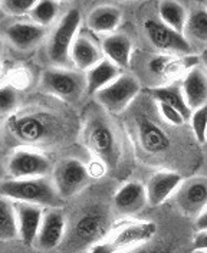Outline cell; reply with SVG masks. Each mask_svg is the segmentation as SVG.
<instances>
[{
  "label": "cell",
  "instance_id": "6da1fadb",
  "mask_svg": "<svg viewBox=\"0 0 207 253\" xmlns=\"http://www.w3.org/2000/svg\"><path fill=\"white\" fill-rule=\"evenodd\" d=\"M7 129L25 145H41L56 141L62 128L55 115L43 111H29L12 114L7 120Z\"/></svg>",
  "mask_w": 207,
  "mask_h": 253
},
{
  "label": "cell",
  "instance_id": "7a4b0ae2",
  "mask_svg": "<svg viewBox=\"0 0 207 253\" xmlns=\"http://www.w3.org/2000/svg\"><path fill=\"white\" fill-rule=\"evenodd\" d=\"M0 193L3 197H7L13 202H25L49 209H59L64 205L53 180L48 177L25 180L7 178L1 181Z\"/></svg>",
  "mask_w": 207,
  "mask_h": 253
},
{
  "label": "cell",
  "instance_id": "3957f363",
  "mask_svg": "<svg viewBox=\"0 0 207 253\" xmlns=\"http://www.w3.org/2000/svg\"><path fill=\"white\" fill-rule=\"evenodd\" d=\"M111 226V214L108 209L92 205L82 209L71 227V236L68 245L72 249H91L96 243L108 236Z\"/></svg>",
  "mask_w": 207,
  "mask_h": 253
},
{
  "label": "cell",
  "instance_id": "277c9868",
  "mask_svg": "<svg viewBox=\"0 0 207 253\" xmlns=\"http://www.w3.org/2000/svg\"><path fill=\"white\" fill-rule=\"evenodd\" d=\"M156 235L157 224L154 221H134L111 232L88 253H129L150 245Z\"/></svg>",
  "mask_w": 207,
  "mask_h": 253
},
{
  "label": "cell",
  "instance_id": "5b68a950",
  "mask_svg": "<svg viewBox=\"0 0 207 253\" xmlns=\"http://www.w3.org/2000/svg\"><path fill=\"white\" fill-rule=\"evenodd\" d=\"M85 144L105 166L115 167L120 158L118 138L107 118L102 115H91L83 129Z\"/></svg>",
  "mask_w": 207,
  "mask_h": 253
},
{
  "label": "cell",
  "instance_id": "8992f818",
  "mask_svg": "<svg viewBox=\"0 0 207 253\" xmlns=\"http://www.w3.org/2000/svg\"><path fill=\"white\" fill-rule=\"evenodd\" d=\"M80 9H69L53 31L48 45V56L55 68H68L71 61V49L78 36L81 25Z\"/></svg>",
  "mask_w": 207,
  "mask_h": 253
},
{
  "label": "cell",
  "instance_id": "52a82bcc",
  "mask_svg": "<svg viewBox=\"0 0 207 253\" xmlns=\"http://www.w3.org/2000/svg\"><path fill=\"white\" fill-rule=\"evenodd\" d=\"M42 88L49 95L68 102L80 99L82 92H86V77L80 71L69 68H52L42 75Z\"/></svg>",
  "mask_w": 207,
  "mask_h": 253
},
{
  "label": "cell",
  "instance_id": "ba28073f",
  "mask_svg": "<svg viewBox=\"0 0 207 253\" xmlns=\"http://www.w3.org/2000/svg\"><path fill=\"white\" fill-rule=\"evenodd\" d=\"M91 177L89 169L77 158H65L53 169V184L62 200H68L80 194L86 187Z\"/></svg>",
  "mask_w": 207,
  "mask_h": 253
},
{
  "label": "cell",
  "instance_id": "9c48e42d",
  "mask_svg": "<svg viewBox=\"0 0 207 253\" xmlns=\"http://www.w3.org/2000/svg\"><path fill=\"white\" fill-rule=\"evenodd\" d=\"M141 85L138 79L131 74L124 72L118 79H115L107 88L95 95L96 102L112 114H120L127 110L134 98L140 94Z\"/></svg>",
  "mask_w": 207,
  "mask_h": 253
},
{
  "label": "cell",
  "instance_id": "30bf717a",
  "mask_svg": "<svg viewBox=\"0 0 207 253\" xmlns=\"http://www.w3.org/2000/svg\"><path fill=\"white\" fill-rule=\"evenodd\" d=\"M50 169L52 166L49 158L43 153L31 148L15 150L6 164L7 174L13 180L48 177Z\"/></svg>",
  "mask_w": 207,
  "mask_h": 253
},
{
  "label": "cell",
  "instance_id": "8fae6325",
  "mask_svg": "<svg viewBox=\"0 0 207 253\" xmlns=\"http://www.w3.org/2000/svg\"><path fill=\"white\" fill-rule=\"evenodd\" d=\"M144 31L151 45L157 47L163 53L180 55V56L190 55L191 45L189 39L184 35L166 26L161 20H156V19L145 20Z\"/></svg>",
  "mask_w": 207,
  "mask_h": 253
},
{
  "label": "cell",
  "instance_id": "7c38bea8",
  "mask_svg": "<svg viewBox=\"0 0 207 253\" xmlns=\"http://www.w3.org/2000/svg\"><path fill=\"white\" fill-rule=\"evenodd\" d=\"M200 65V56L196 55H167L160 53L150 59L148 72L160 81L175 82L174 79L180 75H187L193 68Z\"/></svg>",
  "mask_w": 207,
  "mask_h": 253
},
{
  "label": "cell",
  "instance_id": "4fadbf2b",
  "mask_svg": "<svg viewBox=\"0 0 207 253\" xmlns=\"http://www.w3.org/2000/svg\"><path fill=\"white\" fill-rule=\"evenodd\" d=\"M175 200L186 214L199 216L207 209V178L193 177L184 180L175 191Z\"/></svg>",
  "mask_w": 207,
  "mask_h": 253
},
{
  "label": "cell",
  "instance_id": "5bb4252c",
  "mask_svg": "<svg viewBox=\"0 0 207 253\" xmlns=\"http://www.w3.org/2000/svg\"><path fill=\"white\" fill-rule=\"evenodd\" d=\"M66 236V219L62 210L49 209L45 211L41 230L38 233L35 248L39 251H53L56 249Z\"/></svg>",
  "mask_w": 207,
  "mask_h": 253
},
{
  "label": "cell",
  "instance_id": "9a60e30c",
  "mask_svg": "<svg viewBox=\"0 0 207 253\" xmlns=\"http://www.w3.org/2000/svg\"><path fill=\"white\" fill-rule=\"evenodd\" d=\"M13 206L19 221L20 242L25 246H35L36 237L45 216V207L25 202H13Z\"/></svg>",
  "mask_w": 207,
  "mask_h": 253
},
{
  "label": "cell",
  "instance_id": "2e32d148",
  "mask_svg": "<svg viewBox=\"0 0 207 253\" xmlns=\"http://www.w3.org/2000/svg\"><path fill=\"white\" fill-rule=\"evenodd\" d=\"M147 205V189L138 181H128L114 194V209L123 216H134Z\"/></svg>",
  "mask_w": 207,
  "mask_h": 253
},
{
  "label": "cell",
  "instance_id": "e0dca14e",
  "mask_svg": "<svg viewBox=\"0 0 207 253\" xmlns=\"http://www.w3.org/2000/svg\"><path fill=\"white\" fill-rule=\"evenodd\" d=\"M181 174L175 171H157L154 173L147 181V197H148V205L153 207L161 206L167 199L171 197V194L178 190V187L183 183Z\"/></svg>",
  "mask_w": 207,
  "mask_h": 253
},
{
  "label": "cell",
  "instance_id": "ac0fdd59",
  "mask_svg": "<svg viewBox=\"0 0 207 253\" xmlns=\"http://www.w3.org/2000/svg\"><path fill=\"white\" fill-rule=\"evenodd\" d=\"M102 55H104L102 49L98 46L95 41L86 33H80L71 49L72 65L83 74H86L96 63L101 62L104 59Z\"/></svg>",
  "mask_w": 207,
  "mask_h": 253
},
{
  "label": "cell",
  "instance_id": "d6986e66",
  "mask_svg": "<svg viewBox=\"0 0 207 253\" xmlns=\"http://www.w3.org/2000/svg\"><path fill=\"white\" fill-rule=\"evenodd\" d=\"M137 132L143 150L148 154H161L170 147V138L164 129L147 117L137 120Z\"/></svg>",
  "mask_w": 207,
  "mask_h": 253
},
{
  "label": "cell",
  "instance_id": "ffe728a7",
  "mask_svg": "<svg viewBox=\"0 0 207 253\" xmlns=\"http://www.w3.org/2000/svg\"><path fill=\"white\" fill-rule=\"evenodd\" d=\"M183 94L191 111L207 105V74L200 65L193 68L181 81Z\"/></svg>",
  "mask_w": 207,
  "mask_h": 253
},
{
  "label": "cell",
  "instance_id": "44dd1931",
  "mask_svg": "<svg viewBox=\"0 0 207 253\" xmlns=\"http://www.w3.org/2000/svg\"><path fill=\"white\" fill-rule=\"evenodd\" d=\"M46 35V28L38 26L33 22H15L6 28V39L17 49L28 50L36 46Z\"/></svg>",
  "mask_w": 207,
  "mask_h": 253
},
{
  "label": "cell",
  "instance_id": "7402d4cb",
  "mask_svg": "<svg viewBox=\"0 0 207 253\" xmlns=\"http://www.w3.org/2000/svg\"><path fill=\"white\" fill-rule=\"evenodd\" d=\"M123 69L112 63L110 59L104 58L101 62H98L89 69L85 77H86V94L95 96L99 91L107 88L110 84H112L115 79H118L123 75Z\"/></svg>",
  "mask_w": 207,
  "mask_h": 253
},
{
  "label": "cell",
  "instance_id": "603a6c76",
  "mask_svg": "<svg viewBox=\"0 0 207 253\" xmlns=\"http://www.w3.org/2000/svg\"><path fill=\"white\" fill-rule=\"evenodd\" d=\"M102 53L107 59L112 63L120 66L121 69H125L129 65L131 52H132V43L129 38L123 33H112L104 38L101 43Z\"/></svg>",
  "mask_w": 207,
  "mask_h": 253
},
{
  "label": "cell",
  "instance_id": "cb8c5ba5",
  "mask_svg": "<svg viewBox=\"0 0 207 253\" xmlns=\"http://www.w3.org/2000/svg\"><path fill=\"white\" fill-rule=\"evenodd\" d=\"M121 10L115 6H98L91 10L86 19L88 28L95 33L112 35L121 23Z\"/></svg>",
  "mask_w": 207,
  "mask_h": 253
},
{
  "label": "cell",
  "instance_id": "d4e9b609",
  "mask_svg": "<svg viewBox=\"0 0 207 253\" xmlns=\"http://www.w3.org/2000/svg\"><path fill=\"white\" fill-rule=\"evenodd\" d=\"M150 94L157 102L167 104V105L173 107L177 111H180L187 121H190L193 111L189 108V105L186 102L183 88H181V82L180 84L171 82V84H166V85L153 86V88H150Z\"/></svg>",
  "mask_w": 207,
  "mask_h": 253
},
{
  "label": "cell",
  "instance_id": "484cf974",
  "mask_svg": "<svg viewBox=\"0 0 207 253\" xmlns=\"http://www.w3.org/2000/svg\"><path fill=\"white\" fill-rule=\"evenodd\" d=\"M0 240L1 243L20 240L19 221L13 202L3 196L0 199Z\"/></svg>",
  "mask_w": 207,
  "mask_h": 253
},
{
  "label": "cell",
  "instance_id": "4316f807",
  "mask_svg": "<svg viewBox=\"0 0 207 253\" xmlns=\"http://www.w3.org/2000/svg\"><path fill=\"white\" fill-rule=\"evenodd\" d=\"M159 15L160 20L166 26H168L173 31L184 35L189 12L186 10V7L181 3H177V1H161L159 4Z\"/></svg>",
  "mask_w": 207,
  "mask_h": 253
},
{
  "label": "cell",
  "instance_id": "83f0119b",
  "mask_svg": "<svg viewBox=\"0 0 207 253\" xmlns=\"http://www.w3.org/2000/svg\"><path fill=\"white\" fill-rule=\"evenodd\" d=\"M184 36L194 42H207V9L194 7L189 12Z\"/></svg>",
  "mask_w": 207,
  "mask_h": 253
},
{
  "label": "cell",
  "instance_id": "f1b7e54d",
  "mask_svg": "<svg viewBox=\"0 0 207 253\" xmlns=\"http://www.w3.org/2000/svg\"><path fill=\"white\" fill-rule=\"evenodd\" d=\"M61 12V4L56 1H38L31 12V20L38 26L48 28L52 25Z\"/></svg>",
  "mask_w": 207,
  "mask_h": 253
},
{
  "label": "cell",
  "instance_id": "f546056e",
  "mask_svg": "<svg viewBox=\"0 0 207 253\" xmlns=\"http://www.w3.org/2000/svg\"><path fill=\"white\" fill-rule=\"evenodd\" d=\"M190 124L196 140L205 145L207 138V105L199 108V110L193 111Z\"/></svg>",
  "mask_w": 207,
  "mask_h": 253
},
{
  "label": "cell",
  "instance_id": "4dcf8cb0",
  "mask_svg": "<svg viewBox=\"0 0 207 253\" xmlns=\"http://www.w3.org/2000/svg\"><path fill=\"white\" fill-rule=\"evenodd\" d=\"M38 1L35 0H3L0 3L1 10L9 16H25L31 15L32 9Z\"/></svg>",
  "mask_w": 207,
  "mask_h": 253
},
{
  "label": "cell",
  "instance_id": "1f68e13d",
  "mask_svg": "<svg viewBox=\"0 0 207 253\" xmlns=\"http://www.w3.org/2000/svg\"><path fill=\"white\" fill-rule=\"evenodd\" d=\"M17 102V94L12 85H4L0 91V110L3 115L10 114Z\"/></svg>",
  "mask_w": 207,
  "mask_h": 253
},
{
  "label": "cell",
  "instance_id": "d6a6232c",
  "mask_svg": "<svg viewBox=\"0 0 207 253\" xmlns=\"http://www.w3.org/2000/svg\"><path fill=\"white\" fill-rule=\"evenodd\" d=\"M157 108H159L160 115H161L167 123H170L171 126H184V123L187 121V120L184 118V115H183L180 111H177L175 108H173V107L167 105V104L157 102Z\"/></svg>",
  "mask_w": 207,
  "mask_h": 253
},
{
  "label": "cell",
  "instance_id": "836d02e7",
  "mask_svg": "<svg viewBox=\"0 0 207 253\" xmlns=\"http://www.w3.org/2000/svg\"><path fill=\"white\" fill-rule=\"evenodd\" d=\"M193 251H207V230H200L193 239Z\"/></svg>",
  "mask_w": 207,
  "mask_h": 253
},
{
  "label": "cell",
  "instance_id": "e575fe53",
  "mask_svg": "<svg viewBox=\"0 0 207 253\" xmlns=\"http://www.w3.org/2000/svg\"><path fill=\"white\" fill-rule=\"evenodd\" d=\"M129 253H170V251L167 249V248H160V246H148V245H145L143 248H140V249H137V251H132V252Z\"/></svg>",
  "mask_w": 207,
  "mask_h": 253
},
{
  "label": "cell",
  "instance_id": "d590c367",
  "mask_svg": "<svg viewBox=\"0 0 207 253\" xmlns=\"http://www.w3.org/2000/svg\"><path fill=\"white\" fill-rule=\"evenodd\" d=\"M196 227H197L199 232L200 230H207V209L197 216V219H196Z\"/></svg>",
  "mask_w": 207,
  "mask_h": 253
},
{
  "label": "cell",
  "instance_id": "8d00e7d4",
  "mask_svg": "<svg viewBox=\"0 0 207 253\" xmlns=\"http://www.w3.org/2000/svg\"><path fill=\"white\" fill-rule=\"evenodd\" d=\"M200 63L203 65V68L207 71V47L202 52V55H200Z\"/></svg>",
  "mask_w": 207,
  "mask_h": 253
},
{
  "label": "cell",
  "instance_id": "74e56055",
  "mask_svg": "<svg viewBox=\"0 0 207 253\" xmlns=\"http://www.w3.org/2000/svg\"><path fill=\"white\" fill-rule=\"evenodd\" d=\"M193 253H207V251H193Z\"/></svg>",
  "mask_w": 207,
  "mask_h": 253
},
{
  "label": "cell",
  "instance_id": "f35d334b",
  "mask_svg": "<svg viewBox=\"0 0 207 253\" xmlns=\"http://www.w3.org/2000/svg\"><path fill=\"white\" fill-rule=\"evenodd\" d=\"M205 145H206V147H207V138H206V144H205Z\"/></svg>",
  "mask_w": 207,
  "mask_h": 253
}]
</instances>
